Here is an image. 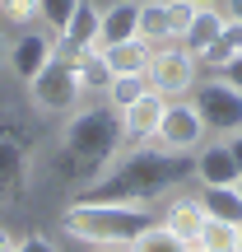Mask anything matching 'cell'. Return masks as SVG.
<instances>
[{
	"instance_id": "obj_6",
	"label": "cell",
	"mask_w": 242,
	"mask_h": 252,
	"mask_svg": "<svg viewBox=\"0 0 242 252\" xmlns=\"http://www.w3.org/2000/svg\"><path fill=\"white\" fill-rule=\"evenodd\" d=\"M191 94H196V103H191V108L200 112V122H205L210 135H233V131H242V94L224 80V75L200 80Z\"/></svg>"
},
{
	"instance_id": "obj_9",
	"label": "cell",
	"mask_w": 242,
	"mask_h": 252,
	"mask_svg": "<svg viewBox=\"0 0 242 252\" xmlns=\"http://www.w3.org/2000/svg\"><path fill=\"white\" fill-rule=\"evenodd\" d=\"M52 61V33H37V28H24V33L9 42V61H5V70L9 75H19V80H33L42 65Z\"/></svg>"
},
{
	"instance_id": "obj_20",
	"label": "cell",
	"mask_w": 242,
	"mask_h": 252,
	"mask_svg": "<svg viewBox=\"0 0 242 252\" xmlns=\"http://www.w3.org/2000/svg\"><path fill=\"white\" fill-rule=\"evenodd\" d=\"M144 94H149V80H144V75H112V84H108V108L121 112V108H131L135 98H144Z\"/></svg>"
},
{
	"instance_id": "obj_1",
	"label": "cell",
	"mask_w": 242,
	"mask_h": 252,
	"mask_svg": "<svg viewBox=\"0 0 242 252\" xmlns=\"http://www.w3.org/2000/svg\"><path fill=\"white\" fill-rule=\"evenodd\" d=\"M182 154H168L159 145H131L121 159L108 163L103 182L93 191H84V201H121V206H149V196H159L172 178L182 173Z\"/></svg>"
},
{
	"instance_id": "obj_8",
	"label": "cell",
	"mask_w": 242,
	"mask_h": 252,
	"mask_svg": "<svg viewBox=\"0 0 242 252\" xmlns=\"http://www.w3.org/2000/svg\"><path fill=\"white\" fill-rule=\"evenodd\" d=\"M163 112H168V98H163V94L149 89L144 98H135L131 108L117 112V117H121V140H126V145H154Z\"/></svg>"
},
{
	"instance_id": "obj_35",
	"label": "cell",
	"mask_w": 242,
	"mask_h": 252,
	"mask_svg": "<svg viewBox=\"0 0 242 252\" xmlns=\"http://www.w3.org/2000/svg\"><path fill=\"white\" fill-rule=\"evenodd\" d=\"M238 252H242V229H238Z\"/></svg>"
},
{
	"instance_id": "obj_28",
	"label": "cell",
	"mask_w": 242,
	"mask_h": 252,
	"mask_svg": "<svg viewBox=\"0 0 242 252\" xmlns=\"http://www.w3.org/2000/svg\"><path fill=\"white\" fill-rule=\"evenodd\" d=\"M224 140H228V150H233V159H238V173H242V131L224 135Z\"/></svg>"
},
{
	"instance_id": "obj_32",
	"label": "cell",
	"mask_w": 242,
	"mask_h": 252,
	"mask_svg": "<svg viewBox=\"0 0 242 252\" xmlns=\"http://www.w3.org/2000/svg\"><path fill=\"white\" fill-rule=\"evenodd\" d=\"M196 5H200V9H205V5H224V0H196Z\"/></svg>"
},
{
	"instance_id": "obj_34",
	"label": "cell",
	"mask_w": 242,
	"mask_h": 252,
	"mask_svg": "<svg viewBox=\"0 0 242 252\" xmlns=\"http://www.w3.org/2000/svg\"><path fill=\"white\" fill-rule=\"evenodd\" d=\"M187 252H205V248H200V243H191V248H187Z\"/></svg>"
},
{
	"instance_id": "obj_18",
	"label": "cell",
	"mask_w": 242,
	"mask_h": 252,
	"mask_svg": "<svg viewBox=\"0 0 242 252\" xmlns=\"http://www.w3.org/2000/svg\"><path fill=\"white\" fill-rule=\"evenodd\" d=\"M200 206L210 220H224V224H242V196L233 187H200Z\"/></svg>"
},
{
	"instance_id": "obj_16",
	"label": "cell",
	"mask_w": 242,
	"mask_h": 252,
	"mask_svg": "<svg viewBox=\"0 0 242 252\" xmlns=\"http://www.w3.org/2000/svg\"><path fill=\"white\" fill-rule=\"evenodd\" d=\"M140 37L149 47L177 42L172 37V24H168V0H140Z\"/></svg>"
},
{
	"instance_id": "obj_27",
	"label": "cell",
	"mask_w": 242,
	"mask_h": 252,
	"mask_svg": "<svg viewBox=\"0 0 242 252\" xmlns=\"http://www.w3.org/2000/svg\"><path fill=\"white\" fill-rule=\"evenodd\" d=\"M219 75H224V80H228V84H233V89L242 94V56H233V61H228V65H224Z\"/></svg>"
},
{
	"instance_id": "obj_3",
	"label": "cell",
	"mask_w": 242,
	"mask_h": 252,
	"mask_svg": "<svg viewBox=\"0 0 242 252\" xmlns=\"http://www.w3.org/2000/svg\"><path fill=\"white\" fill-rule=\"evenodd\" d=\"M121 145V117L112 108H75L65 126V150L84 163H112Z\"/></svg>"
},
{
	"instance_id": "obj_2",
	"label": "cell",
	"mask_w": 242,
	"mask_h": 252,
	"mask_svg": "<svg viewBox=\"0 0 242 252\" xmlns=\"http://www.w3.org/2000/svg\"><path fill=\"white\" fill-rule=\"evenodd\" d=\"M149 224H159L149 206H121V201H75L61 215L65 234L93 248H131Z\"/></svg>"
},
{
	"instance_id": "obj_22",
	"label": "cell",
	"mask_w": 242,
	"mask_h": 252,
	"mask_svg": "<svg viewBox=\"0 0 242 252\" xmlns=\"http://www.w3.org/2000/svg\"><path fill=\"white\" fill-rule=\"evenodd\" d=\"M126 252H187V243H182V238H172L163 224H149V229H144V234L135 238Z\"/></svg>"
},
{
	"instance_id": "obj_17",
	"label": "cell",
	"mask_w": 242,
	"mask_h": 252,
	"mask_svg": "<svg viewBox=\"0 0 242 252\" xmlns=\"http://www.w3.org/2000/svg\"><path fill=\"white\" fill-rule=\"evenodd\" d=\"M108 84H112L108 56H103V47H89V52H84V61H80V89H84V98H89V94L108 98Z\"/></svg>"
},
{
	"instance_id": "obj_29",
	"label": "cell",
	"mask_w": 242,
	"mask_h": 252,
	"mask_svg": "<svg viewBox=\"0 0 242 252\" xmlns=\"http://www.w3.org/2000/svg\"><path fill=\"white\" fill-rule=\"evenodd\" d=\"M219 9H224V14L233 19V24H242V0H224V5H219Z\"/></svg>"
},
{
	"instance_id": "obj_4",
	"label": "cell",
	"mask_w": 242,
	"mask_h": 252,
	"mask_svg": "<svg viewBox=\"0 0 242 252\" xmlns=\"http://www.w3.org/2000/svg\"><path fill=\"white\" fill-rule=\"evenodd\" d=\"M28 98H33L37 112H52V117H70L80 108L84 89H80V70L65 61H47L42 70L28 80Z\"/></svg>"
},
{
	"instance_id": "obj_21",
	"label": "cell",
	"mask_w": 242,
	"mask_h": 252,
	"mask_svg": "<svg viewBox=\"0 0 242 252\" xmlns=\"http://www.w3.org/2000/svg\"><path fill=\"white\" fill-rule=\"evenodd\" d=\"M238 229H242V224H224V220H210V215H205L196 243L205 248V252H238Z\"/></svg>"
},
{
	"instance_id": "obj_31",
	"label": "cell",
	"mask_w": 242,
	"mask_h": 252,
	"mask_svg": "<svg viewBox=\"0 0 242 252\" xmlns=\"http://www.w3.org/2000/svg\"><path fill=\"white\" fill-rule=\"evenodd\" d=\"M5 61H9V42H5V33H0V70H5Z\"/></svg>"
},
{
	"instance_id": "obj_12",
	"label": "cell",
	"mask_w": 242,
	"mask_h": 252,
	"mask_svg": "<svg viewBox=\"0 0 242 252\" xmlns=\"http://www.w3.org/2000/svg\"><path fill=\"white\" fill-rule=\"evenodd\" d=\"M126 37H140V0H117V5H108V9H103L98 47L126 42Z\"/></svg>"
},
{
	"instance_id": "obj_26",
	"label": "cell",
	"mask_w": 242,
	"mask_h": 252,
	"mask_svg": "<svg viewBox=\"0 0 242 252\" xmlns=\"http://www.w3.org/2000/svg\"><path fill=\"white\" fill-rule=\"evenodd\" d=\"M14 252H56V243L47 234H28V238H19V243H14Z\"/></svg>"
},
{
	"instance_id": "obj_25",
	"label": "cell",
	"mask_w": 242,
	"mask_h": 252,
	"mask_svg": "<svg viewBox=\"0 0 242 252\" xmlns=\"http://www.w3.org/2000/svg\"><path fill=\"white\" fill-rule=\"evenodd\" d=\"M196 0H168V24H172V37H187V28H191V19H196Z\"/></svg>"
},
{
	"instance_id": "obj_10",
	"label": "cell",
	"mask_w": 242,
	"mask_h": 252,
	"mask_svg": "<svg viewBox=\"0 0 242 252\" xmlns=\"http://www.w3.org/2000/svg\"><path fill=\"white\" fill-rule=\"evenodd\" d=\"M238 178L242 173H238V159L228 150V140H215V145L196 150V182L200 187H233Z\"/></svg>"
},
{
	"instance_id": "obj_36",
	"label": "cell",
	"mask_w": 242,
	"mask_h": 252,
	"mask_svg": "<svg viewBox=\"0 0 242 252\" xmlns=\"http://www.w3.org/2000/svg\"><path fill=\"white\" fill-rule=\"evenodd\" d=\"M98 252H121V248H98Z\"/></svg>"
},
{
	"instance_id": "obj_33",
	"label": "cell",
	"mask_w": 242,
	"mask_h": 252,
	"mask_svg": "<svg viewBox=\"0 0 242 252\" xmlns=\"http://www.w3.org/2000/svg\"><path fill=\"white\" fill-rule=\"evenodd\" d=\"M233 191H238V196H242V178H238V182H233Z\"/></svg>"
},
{
	"instance_id": "obj_5",
	"label": "cell",
	"mask_w": 242,
	"mask_h": 252,
	"mask_svg": "<svg viewBox=\"0 0 242 252\" xmlns=\"http://www.w3.org/2000/svg\"><path fill=\"white\" fill-rule=\"evenodd\" d=\"M196 56L187 52L182 42H163L149 52V65H144V80H149L154 94H163V98H182V94L196 89Z\"/></svg>"
},
{
	"instance_id": "obj_19",
	"label": "cell",
	"mask_w": 242,
	"mask_h": 252,
	"mask_svg": "<svg viewBox=\"0 0 242 252\" xmlns=\"http://www.w3.org/2000/svg\"><path fill=\"white\" fill-rule=\"evenodd\" d=\"M233 56H242V24H233V19H228V28L219 33V42L210 47L205 56H200V65H210V70L219 75L228 61H233Z\"/></svg>"
},
{
	"instance_id": "obj_23",
	"label": "cell",
	"mask_w": 242,
	"mask_h": 252,
	"mask_svg": "<svg viewBox=\"0 0 242 252\" xmlns=\"http://www.w3.org/2000/svg\"><path fill=\"white\" fill-rule=\"evenodd\" d=\"M0 19L33 28V24H42V0H0Z\"/></svg>"
},
{
	"instance_id": "obj_15",
	"label": "cell",
	"mask_w": 242,
	"mask_h": 252,
	"mask_svg": "<svg viewBox=\"0 0 242 252\" xmlns=\"http://www.w3.org/2000/svg\"><path fill=\"white\" fill-rule=\"evenodd\" d=\"M98 28H103V9L93 5V0H80L70 14V24L61 28L65 37H70L75 47H98Z\"/></svg>"
},
{
	"instance_id": "obj_14",
	"label": "cell",
	"mask_w": 242,
	"mask_h": 252,
	"mask_svg": "<svg viewBox=\"0 0 242 252\" xmlns=\"http://www.w3.org/2000/svg\"><path fill=\"white\" fill-rule=\"evenodd\" d=\"M149 52H154V47L144 42V37H126V42L103 47V56H108L112 75H144V65H149Z\"/></svg>"
},
{
	"instance_id": "obj_7",
	"label": "cell",
	"mask_w": 242,
	"mask_h": 252,
	"mask_svg": "<svg viewBox=\"0 0 242 252\" xmlns=\"http://www.w3.org/2000/svg\"><path fill=\"white\" fill-rule=\"evenodd\" d=\"M205 122H200V112L191 108V103H172L168 98V112H163L159 122V135H154V145L168 154H196L200 145H205Z\"/></svg>"
},
{
	"instance_id": "obj_24",
	"label": "cell",
	"mask_w": 242,
	"mask_h": 252,
	"mask_svg": "<svg viewBox=\"0 0 242 252\" xmlns=\"http://www.w3.org/2000/svg\"><path fill=\"white\" fill-rule=\"evenodd\" d=\"M75 5H80V0H42V24H47V33H61V28L70 24Z\"/></svg>"
},
{
	"instance_id": "obj_13",
	"label": "cell",
	"mask_w": 242,
	"mask_h": 252,
	"mask_svg": "<svg viewBox=\"0 0 242 252\" xmlns=\"http://www.w3.org/2000/svg\"><path fill=\"white\" fill-rule=\"evenodd\" d=\"M200 224H205V206H200V196H177L168 206V215H163V229H168L172 238H182L187 248L200 238Z\"/></svg>"
},
{
	"instance_id": "obj_11",
	"label": "cell",
	"mask_w": 242,
	"mask_h": 252,
	"mask_svg": "<svg viewBox=\"0 0 242 252\" xmlns=\"http://www.w3.org/2000/svg\"><path fill=\"white\" fill-rule=\"evenodd\" d=\"M224 28H228V14H224L219 5H205V9H196V19H191V28H187V37H182V47H187V52L200 61V56L219 42V33H224Z\"/></svg>"
},
{
	"instance_id": "obj_30",
	"label": "cell",
	"mask_w": 242,
	"mask_h": 252,
	"mask_svg": "<svg viewBox=\"0 0 242 252\" xmlns=\"http://www.w3.org/2000/svg\"><path fill=\"white\" fill-rule=\"evenodd\" d=\"M14 243L19 238H9V229H0V252H14Z\"/></svg>"
}]
</instances>
